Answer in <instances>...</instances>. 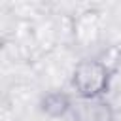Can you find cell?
Returning <instances> with one entry per match:
<instances>
[{
    "instance_id": "1",
    "label": "cell",
    "mask_w": 121,
    "mask_h": 121,
    "mask_svg": "<svg viewBox=\"0 0 121 121\" xmlns=\"http://www.w3.org/2000/svg\"><path fill=\"white\" fill-rule=\"evenodd\" d=\"M74 87L83 98H96L108 87V70L98 60H83L74 72Z\"/></svg>"
},
{
    "instance_id": "2",
    "label": "cell",
    "mask_w": 121,
    "mask_h": 121,
    "mask_svg": "<svg viewBox=\"0 0 121 121\" xmlns=\"http://www.w3.org/2000/svg\"><path fill=\"white\" fill-rule=\"evenodd\" d=\"M76 121H112L110 106L100 98H79L72 104Z\"/></svg>"
},
{
    "instance_id": "3",
    "label": "cell",
    "mask_w": 121,
    "mask_h": 121,
    "mask_svg": "<svg viewBox=\"0 0 121 121\" xmlns=\"http://www.w3.org/2000/svg\"><path fill=\"white\" fill-rule=\"evenodd\" d=\"M70 108H72V102L68 100L66 95H60V93H51L43 100V112L53 115V117L64 115L66 110H70Z\"/></svg>"
}]
</instances>
